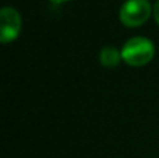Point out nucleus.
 I'll list each match as a JSON object with an SVG mask.
<instances>
[{
  "label": "nucleus",
  "instance_id": "1",
  "mask_svg": "<svg viewBox=\"0 0 159 158\" xmlns=\"http://www.w3.org/2000/svg\"><path fill=\"white\" fill-rule=\"evenodd\" d=\"M154 44L149 39L143 38V36H135L124 44L121 49V59L130 66L140 67L149 63L154 58Z\"/></svg>",
  "mask_w": 159,
  "mask_h": 158
},
{
  "label": "nucleus",
  "instance_id": "5",
  "mask_svg": "<svg viewBox=\"0 0 159 158\" xmlns=\"http://www.w3.org/2000/svg\"><path fill=\"white\" fill-rule=\"evenodd\" d=\"M154 17H155V20H157V22L159 24V0L157 2V4H155V7H154Z\"/></svg>",
  "mask_w": 159,
  "mask_h": 158
},
{
  "label": "nucleus",
  "instance_id": "4",
  "mask_svg": "<svg viewBox=\"0 0 159 158\" xmlns=\"http://www.w3.org/2000/svg\"><path fill=\"white\" fill-rule=\"evenodd\" d=\"M121 52H119L115 46H103L99 52V60L107 69H113L120 63Z\"/></svg>",
  "mask_w": 159,
  "mask_h": 158
},
{
  "label": "nucleus",
  "instance_id": "6",
  "mask_svg": "<svg viewBox=\"0 0 159 158\" xmlns=\"http://www.w3.org/2000/svg\"><path fill=\"white\" fill-rule=\"evenodd\" d=\"M52 3H55V4H60V3H63V2H67V0H50Z\"/></svg>",
  "mask_w": 159,
  "mask_h": 158
},
{
  "label": "nucleus",
  "instance_id": "2",
  "mask_svg": "<svg viewBox=\"0 0 159 158\" xmlns=\"http://www.w3.org/2000/svg\"><path fill=\"white\" fill-rule=\"evenodd\" d=\"M151 16V4L148 0H127L120 8V21L130 28L143 25Z\"/></svg>",
  "mask_w": 159,
  "mask_h": 158
},
{
  "label": "nucleus",
  "instance_id": "3",
  "mask_svg": "<svg viewBox=\"0 0 159 158\" xmlns=\"http://www.w3.org/2000/svg\"><path fill=\"white\" fill-rule=\"evenodd\" d=\"M22 20L20 13L13 7H4L0 11V41L3 44L14 41L21 31Z\"/></svg>",
  "mask_w": 159,
  "mask_h": 158
}]
</instances>
